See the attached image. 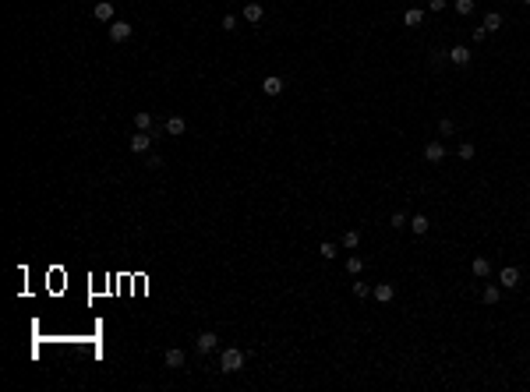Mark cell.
Returning a JSON list of instances; mask_svg holds the SVG:
<instances>
[{"instance_id": "6da1fadb", "label": "cell", "mask_w": 530, "mask_h": 392, "mask_svg": "<svg viewBox=\"0 0 530 392\" xmlns=\"http://www.w3.org/2000/svg\"><path fill=\"white\" fill-rule=\"evenodd\" d=\"M244 361H247V357H244V350L230 346V350L220 353V371H223V375H233V371H240V368H244Z\"/></svg>"}, {"instance_id": "4dcf8cb0", "label": "cell", "mask_w": 530, "mask_h": 392, "mask_svg": "<svg viewBox=\"0 0 530 392\" xmlns=\"http://www.w3.org/2000/svg\"><path fill=\"white\" fill-rule=\"evenodd\" d=\"M446 7V0H428V11H442Z\"/></svg>"}, {"instance_id": "7a4b0ae2", "label": "cell", "mask_w": 530, "mask_h": 392, "mask_svg": "<svg viewBox=\"0 0 530 392\" xmlns=\"http://www.w3.org/2000/svg\"><path fill=\"white\" fill-rule=\"evenodd\" d=\"M106 32H110V39H113V43H124V39H131V32H135V28H131V21H120V18H117V21H110V25H106Z\"/></svg>"}, {"instance_id": "4fadbf2b", "label": "cell", "mask_w": 530, "mask_h": 392, "mask_svg": "<svg viewBox=\"0 0 530 392\" xmlns=\"http://www.w3.org/2000/svg\"><path fill=\"white\" fill-rule=\"evenodd\" d=\"M184 131H188V120H184V117H177V113H173V117H166V135H173V138H177V135H184Z\"/></svg>"}, {"instance_id": "7c38bea8", "label": "cell", "mask_w": 530, "mask_h": 392, "mask_svg": "<svg viewBox=\"0 0 530 392\" xmlns=\"http://www.w3.org/2000/svg\"><path fill=\"white\" fill-rule=\"evenodd\" d=\"M262 14H265V11H262V4H255V0H247V4H244V21H247V25L262 21Z\"/></svg>"}, {"instance_id": "ffe728a7", "label": "cell", "mask_w": 530, "mask_h": 392, "mask_svg": "<svg viewBox=\"0 0 530 392\" xmlns=\"http://www.w3.org/2000/svg\"><path fill=\"white\" fill-rule=\"evenodd\" d=\"M357 244H361V230H347V234H343V247H350V251H354Z\"/></svg>"}, {"instance_id": "7402d4cb", "label": "cell", "mask_w": 530, "mask_h": 392, "mask_svg": "<svg viewBox=\"0 0 530 392\" xmlns=\"http://www.w3.org/2000/svg\"><path fill=\"white\" fill-rule=\"evenodd\" d=\"M318 254H322V258H336V244H332V240H325V244L318 247Z\"/></svg>"}, {"instance_id": "3957f363", "label": "cell", "mask_w": 530, "mask_h": 392, "mask_svg": "<svg viewBox=\"0 0 530 392\" xmlns=\"http://www.w3.org/2000/svg\"><path fill=\"white\" fill-rule=\"evenodd\" d=\"M128 145H131V152H135V156H142V152H149V149H152V135H149V131H135Z\"/></svg>"}, {"instance_id": "5bb4252c", "label": "cell", "mask_w": 530, "mask_h": 392, "mask_svg": "<svg viewBox=\"0 0 530 392\" xmlns=\"http://www.w3.org/2000/svg\"><path fill=\"white\" fill-rule=\"evenodd\" d=\"M484 28H488V32H498V28H502V11H488V14H484Z\"/></svg>"}, {"instance_id": "484cf974", "label": "cell", "mask_w": 530, "mask_h": 392, "mask_svg": "<svg viewBox=\"0 0 530 392\" xmlns=\"http://www.w3.org/2000/svg\"><path fill=\"white\" fill-rule=\"evenodd\" d=\"M389 223H392L396 230H403V226H407V216H403V212H392V219H389Z\"/></svg>"}, {"instance_id": "ac0fdd59", "label": "cell", "mask_w": 530, "mask_h": 392, "mask_svg": "<svg viewBox=\"0 0 530 392\" xmlns=\"http://www.w3.org/2000/svg\"><path fill=\"white\" fill-rule=\"evenodd\" d=\"M488 272H491V262H488V258H474V276H477V279H484Z\"/></svg>"}, {"instance_id": "277c9868", "label": "cell", "mask_w": 530, "mask_h": 392, "mask_svg": "<svg viewBox=\"0 0 530 392\" xmlns=\"http://www.w3.org/2000/svg\"><path fill=\"white\" fill-rule=\"evenodd\" d=\"M195 346H198V353H212V350L220 346V336L205 329V332H198V339H195Z\"/></svg>"}, {"instance_id": "d6986e66", "label": "cell", "mask_w": 530, "mask_h": 392, "mask_svg": "<svg viewBox=\"0 0 530 392\" xmlns=\"http://www.w3.org/2000/svg\"><path fill=\"white\" fill-rule=\"evenodd\" d=\"M498 297H502V290H498V286H484V293H481V301H484V304H498Z\"/></svg>"}, {"instance_id": "cb8c5ba5", "label": "cell", "mask_w": 530, "mask_h": 392, "mask_svg": "<svg viewBox=\"0 0 530 392\" xmlns=\"http://www.w3.org/2000/svg\"><path fill=\"white\" fill-rule=\"evenodd\" d=\"M456 14H474V0H456Z\"/></svg>"}, {"instance_id": "52a82bcc", "label": "cell", "mask_w": 530, "mask_h": 392, "mask_svg": "<svg viewBox=\"0 0 530 392\" xmlns=\"http://www.w3.org/2000/svg\"><path fill=\"white\" fill-rule=\"evenodd\" d=\"M446 57H449V60H453L456 68H466V64H470V60H474V53H470V46H453V50H449V53H446Z\"/></svg>"}, {"instance_id": "30bf717a", "label": "cell", "mask_w": 530, "mask_h": 392, "mask_svg": "<svg viewBox=\"0 0 530 392\" xmlns=\"http://www.w3.org/2000/svg\"><path fill=\"white\" fill-rule=\"evenodd\" d=\"M184 361H188V357H184V350H177V346H170V350L163 353V364H166V368H184Z\"/></svg>"}, {"instance_id": "ba28073f", "label": "cell", "mask_w": 530, "mask_h": 392, "mask_svg": "<svg viewBox=\"0 0 530 392\" xmlns=\"http://www.w3.org/2000/svg\"><path fill=\"white\" fill-rule=\"evenodd\" d=\"M424 159H428V162H442V159H446V145H442V142H428V145H424Z\"/></svg>"}, {"instance_id": "9a60e30c", "label": "cell", "mask_w": 530, "mask_h": 392, "mask_svg": "<svg viewBox=\"0 0 530 392\" xmlns=\"http://www.w3.org/2000/svg\"><path fill=\"white\" fill-rule=\"evenodd\" d=\"M428 226H431V223H428V216H421V212H417V216L410 219V230H414L417 237H424V234H428Z\"/></svg>"}, {"instance_id": "f546056e", "label": "cell", "mask_w": 530, "mask_h": 392, "mask_svg": "<svg viewBox=\"0 0 530 392\" xmlns=\"http://www.w3.org/2000/svg\"><path fill=\"white\" fill-rule=\"evenodd\" d=\"M149 170H163V159H159V156H149Z\"/></svg>"}, {"instance_id": "83f0119b", "label": "cell", "mask_w": 530, "mask_h": 392, "mask_svg": "<svg viewBox=\"0 0 530 392\" xmlns=\"http://www.w3.org/2000/svg\"><path fill=\"white\" fill-rule=\"evenodd\" d=\"M223 32H237V18H233V14L223 18Z\"/></svg>"}, {"instance_id": "1f68e13d", "label": "cell", "mask_w": 530, "mask_h": 392, "mask_svg": "<svg viewBox=\"0 0 530 392\" xmlns=\"http://www.w3.org/2000/svg\"><path fill=\"white\" fill-rule=\"evenodd\" d=\"M523 4H527V7H530V0H523Z\"/></svg>"}, {"instance_id": "8fae6325", "label": "cell", "mask_w": 530, "mask_h": 392, "mask_svg": "<svg viewBox=\"0 0 530 392\" xmlns=\"http://www.w3.org/2000/svg\"><path fill=\"white\" fill-rule=\"evenodd\" d=\"M262 92H265V95H279V92H283V78H279V75L262 78Z\"/></svg>"}, {"instance_id": "603a6c76", "label": "cell", "mask_w": 530, "mask_h": 392, "mask_svg": "<svg viewBox=\"0 0 530 392\" xmlns=\"http://www.w3.org/2000/svg\"><path fill=\"white\" fill-rule=\"evenodd\" d=\"M354 297H361V301L371 297V286H368V283H354Z\"/></svg>"}, {"instance_id": "f1b7e54d", "label": "cell", "mask_w": 530, "mask_h": 392, "mask_svg": "<svg viewBox=\"0 0 530 392\" xmlns=\"http://www.w3.org/2000/svg\"><path fill=\"white\" fill-rule=\"evenodd\" d=\"M484 36H488V28L481 25V28H474V43H484Z\"/></svg>"}, {"instance_id": "44dd1931", "label": "cell", "mask_w": 530, "mask_h": 392, "mask_svg": "<svg viewBox=\"0 0 530 392\" xmlns=\"http://www.w3.org/2000/svg\"><path fill=\"white\" fill-rule=\"evenodd\" d=\"M135 127H138V131H149L152 127V113H135Z\"/></svg>"}, {"instance_id": "8992f818", "label": "cell", "mask_w": 530, "mask_h": 392, "mask_svg": "<svg viewBox=\"0 0 530 392\" xmlns=\"http://www.w3.org/2000/svg\"><path fill=\"white\" fill-rule=\"evenodd\" d=\"M498 283H502L506 290H516V286H520V269H516V265H506V269L498 272Z\"/></svg>"}, {"instance_id": "4316f807", "label": "cell", "mask_w": 530, "mask_h": 392, "mask_svg": "<svg viewBox=\"0 0 530 392\" xmlns=\"http://www.w3.org/2000/svg\"><path fill=\"white\" fill-rule=\"evenodd\" d=\"M459 159H474V145H470V142L459 145Z\"/></svg>"}, {"instance_id": "d4e9b609", "label": "cell", "mask_w": 530, "mask_h": 392, "mask_svg": "<svg viewBox=\"0 0 530 392\" xmlns=\"http://www.w3.org/2000/svg\"><path fill=\"white\" fill-rule=\"evenodd\" d=\"M439 131H442V135H453V131H456V124L449 120V117H442V120H439Z\"/></svg>"}, {"instance_id": "e0dca14e", "label": "cell", "mask_w": 530, "mask_h": 392, "mask_svg": "<svg viewBox=\"0 0 530 392\" xmlns=\"http://www.w3.org/2000/svg\"><path fill=\"white\" fill-rule=\"evenodd\" d=\"M347 272H350V276H361V272H364V258H361V254H350V258H347Z\"/></svg>"}, {"instance_id": "2e32d148", "label": "cell", "mask_w": 530, "mask_h": 392, "mask_svg": "<svg viewBox=\"0 0 530 392\" xmlns=\"http://www.w3.org/2000/svg\"><path fill=\"white\" fill-rule=\"evenodd\" d=\"M403 21H407V25H410V28H417V25H421V21H424V11H421V7H410V11H407V14H403Z\"/></svg>"}, {"instance_id": "5b68a950", "label": "cell", "mask_w": 530, "mask_h": 392, "mask_svg": "<svg viewBox=\"0 0 530 392\" xmlns=\"http://www.w3.org/2000/svg\"><path fill=\"white\" fill-rule=\"evenodd\" d=\"M92 14H96V21H103V25L117 21V14H113V4H110V0H99V4L92 7Z\"/></svg>"}, {"instance_id": "9c48e42d", "label": "cell", "mask_w": 530, "mask_h": 392, "mask_svg": "<svg viewBox=\"0 0 530 392\" xmlns=\"http://www.w3.org/2000/svg\"><path fill=\"white\" fill-rule=\"evenodd\" d=\"M371 297H375L379 304H389V301L396 297V286H392V283H379V286L371 290Z\"/></svg>"}]
</instances>
